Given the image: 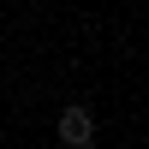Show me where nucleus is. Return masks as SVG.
<instances>
[{"instance_id": "f257e3e1", "label": "nucleus", "mask_w": 149, "mask_h": 149, "mask_svg": "<svg viewBox=\"0 0 149 149\" xmlns=\"http://www.w3.org/2000/svg\"><path fill=\"white\" fill-rule=\"evenodd\" d=\"M90 137H95V119H90V107H66V113H60V143L84 149Z\"/></svg>"}]
</instances>
